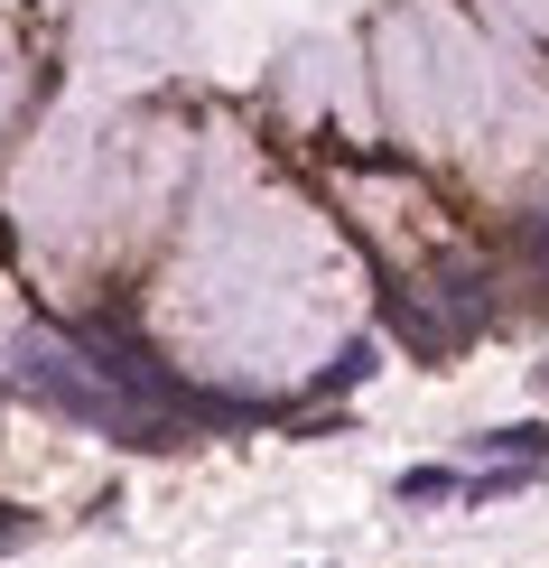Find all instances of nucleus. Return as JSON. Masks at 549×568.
<instances>
[{
    "label": "nucleus",
    "instance_id": "5",
    "mask_svg": "<svg viewBox=\"0 0 549 568\" xmlns=\"http://www.w3.org/2000/svg\"><path fill=\"white\" fill-rule=\"evenodd\" d=\"M447 494H466V476H447V466H410L400 476V504H447Z\"/></svg>",
    "mask_w": 549,
    "mask_h": 568
},
{
    "label": "nucleus",
    "instance_id": "8",
    "mask_svg": "<svg viewBox=\"0 0 549 568\" xmlns=\"http://www.w3.org/2000/svg\"><path fill=\"white\" fill-rule=\"evenodd\" d=\"M521 252H531V262L549 271V215H531V224H521Z\"/></svg>",
    "mask_w": 549,
    "mask_h": 568
},
{
    "label": "nucleus",
    "instance_id": "9",
    "mask_svg": "<svg viewBox=\"0 0 549 568\" xmlns=\"http://www.w3.org/2000/svg\"><path fill=\"white\" fill-rule=\"evenodd\" d=\"M540 392H549V364H540Z\"/></svg>",
    "mask_w": 549,
    "mask_h": 568
},
{
    "label": "nucleus",
    "instance_id": "1",
    "mask_svg": "<svg viewBox=\"0 0 549 568\" xmlns=\"http://www.w3.org/2000/svg\"><path fill=\"white\" fill-rule=\"evenodd\" d=\"M0 364H10V392H29L38 410H57V419H84V429H112L122 447H177V429L140 419L131 400H122V392H112L103 373H93L84 354H75V336H65V326H19Z\"/></svg>",
    "mask_w": 549,
    "mask_h": 568
},
{
    "label": "nucleus",
    "instance_id": "4",
    "mask_svg": "<svg viewBox=\"0 0 549 568\" xmlns=\"http://www.w3.org/2000/svg\"><path fill=\"white\" fill-rule=\"evenodd\" d=\"M475 457H494V466H531V476H540V457H549V429H540V419L485 429V438H475Z\"/></svg>",
    "mask_w": 549,
    "mask_h": 568
},
{
    "label": "nucleus",
    "instance_id": "7",
    "mask_svg": "<svg viewBox=\"0 0 549 568\" xmlns=\"http://www.w3.org/2000/svg\"><path fill=\"white\" fill-rule=\"evenodd\" d=\"M29 540H38V523H29L19 504H0V559H10V550H29Z\"/></svg>",
    "mask_w": 549,
    "mask_h": 568
},
{
    "label": "nucleus",
    "instance_id": "3",
    "mask_svg": "<svg viewBox=\"0 0 549 568\" xmlns=\"http://www.w3.org/2000/svg\"><path fill=\"white\" fill-rule=\"evenodd\" d=\"M382 326H392V336L410 345L419 364H447V354H457V345H447V326L428 317V298L410 290V280H392V290H382Z\"/></svg>",
    "mask_w": 549,
    "mask_h": 568
},
{
    "label": "nucleus",
    "instance_id": "2",
    "mask_svg": "<svg viewBox=\"0 0 549 568\" xmlns=\"http://www.w3.org/2000/svg\"><path fill=\"white\" fill-rule=\"evenodd\" d=\"M410 290L428 298V317L447 326V345H475L494 326V271L475 262V252H438V262H428Z\"/></svg>",
    "mask_w": 549,
    "mask_h": 568
},
{
    "label": "nucleus",
    "instance_id": "6",
    "mask_svg": "<svg viewBox=\"0 0 549 568\" xmlns=\"http://www.w3.org/2000/svg\"><path fill=\"white\" fill-rule=\"evenodd\" d=\"M364 373H373V336H354V345L336 354V364H326V383H317V392H354Z\"/></svg>",
    "mask_w": 549,
    "mask_h": 568
}]
</instances>
